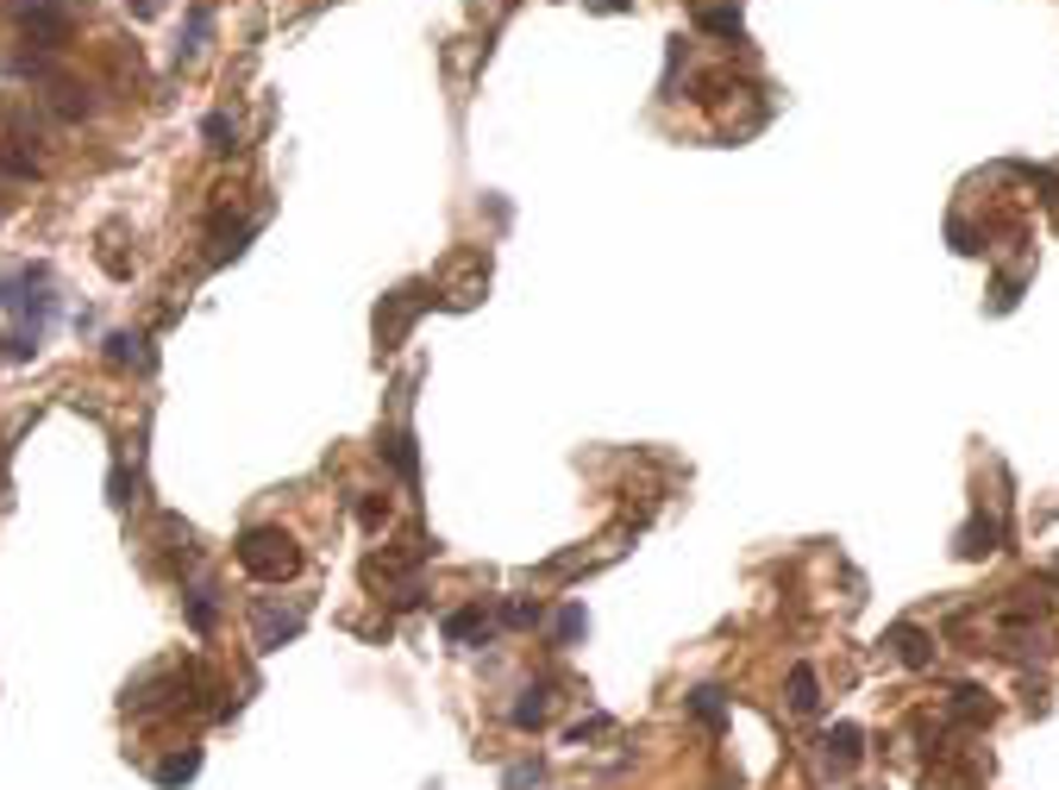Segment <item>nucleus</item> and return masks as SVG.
Listing matches in <instances>:
<instances>
[{
  "label": "nucleus",
  "mask_w": 1059,
  "mask_h": 790,
  "mask_svg": "<svg viewBox=\"0 0 1059 790\" xmlns=\"http://www.w3.org/2000/svg\"><path fill=\"white\" fill-rule=\"evenodd\" d=\"M239 564L252 571L257 584H289L302 571V546H295V534H282V527H245L239 534Z\"/></svg>",
  "instance_id": "obj_1"
},
{
  "label": "nucleus",
  "mask_w": 1059,
  "mask_h": 790,
  "mask_svg": "<svg viewBox=\"0 0 1059 790\" xmlns=\"http://www.w3.org/2000/svg\"><path fill=\"white\" fill-rule=\"evenodd\" d=\"M13 13H20V26H26V38L38 51H63L70 32H76V13L63 0H13Z\"/></svg>",
  "instance_id": "obj_2"
},
{
  "label": "nucleus",
  "mask_w": 1059,
  "mask_h": 790,
  "mask_svg": "<svg viewBox=\"0 0 1059 790\" xmlns=\"http://www.w3.org/2000/svg\"><path fill=\"white\" fill-rule=\"evenodd\" d=\"M107 364H113V370H151L157 352H151L145 332H107Z\"/></svg>",
  "instance_id": "obj_3"
},
{
  "label": "nucleus",
  "mask_w": 1059,
  "mask_h": 790,
  "mask_svg": "<svg viewBox=\"0 0 1059 790\" xmlns=\"http://www.w3.org/2000/svg\"><path fill=\"white\" fill-rule=\"evenodd\" d=\"M207 38H214V7H207V0H188V26H182V45H176V70L207 51Z\"/></svg>",
  "instance_id": "obj_4"
},
{
  "label": "nucleus",
  "mask_w": 1059,
  "mask_h": 790,
  "mask_svg": "<svg viewBox=\"0 0 1059 790\" xmlns=\"http://www.w3.org/2000/svg\"><path fill=\"white\" fill-rule=\"evenodd\" d=\"M414 295H389V307H377V339H382V352L389 345H402V332H407V320H414Z\"/></svg>",
  "instance_id": "obj_5"
},
{
  "label": "nucleus",
  "mask_w": 1059,
  "mask_h": 790,
  "mask_svg": "<svg viewBox=\"0 0 1059 790\" xmlns=\"http://www.w3.org/2000/svg\"><path fill=\"white\" fill-rule=\"evenodd\" d=\"M302 634V615L289 609V615H277V609H257V653H277L282 640H295Z\"/></svg>",
  "instance_id": "obj_6"
},
{
  "label": "nucleus",
  "mask_w": 1059,
  "mask_h": 790,
  "mask_svg": "<svg viewBox=\"0 0 1059 790\" xmlns=\"http://www.w3.org/2000/svg\"><path fill=\"white\" fill-rule=\"evenodd\" d=\"M546 715H552V696H546V684H533V690H521V703H514V728L521 734H533V728H546Z\"/></svg>",
  "instance_id": "obj_7"
},
{
  "label": "nucleus",
  "mask_w": 1059,
  "mask_h": 790,
  "mask_svg": "<svg viewBox=\"0 0 1059 790\" xmlns=\"http://www.w3.org/2000/svg\"><path fill=\"white\" fill-rule=\"evenodd\" d=\"M377 459H389V464H395V477H407V484L421 477V452H414V434H389V439L377 446Z\"/></svg>",
  "instance_id": "obj_8"
},
{
  "label": "nucleus",
  "mask_w": 1059,
  "mask_h": 790,
  "mask_svg": "<svg viewBox=\"0 0 1059 790\" xmlns=\"http://www.w3.org/2000/svg\"><path fill=\"white\" fill-rule=\"evenodd\" d=\"M195 771H202V753H195V746H188V753H170V759L157 765L151 778H157V785H163V790H176V785H188V778H195Z\"/></svg>",
  "instance_id": "obj_9"
},
{
  "label": "nucleus",
  "mask_w": 1059,
  "mask_h": 790,
  "mask_svg": "<svg viewBox=\"0 0 1059 790\" xmlns=\"http://www.w3.org/2000/svg\"><path fill=\"white\" fill-rule=\"evenodd\" d=\"M202 138H207V151H220V157L239 151V120H232V113H207V120H202Z\"/></svg>",
  "instance_id": "obj_10"
},
{
  "label": "nucleus",
  "mask_w": 1059,
  "mask_h": 790,
  "mask_svg": "<svg viewBox=\"0 0 1059 790\" xmlns=\"http://www.w3.org/2000/svg\"><path fill=\"white\" fill-rule=\"evenodd\" d=\"M696 26L715 32V38H733V45L746 38V26H740V13H733V7H703V13H696Z\"/></svg>",
  "instance_id": "obj_11"
},
{
  "label": "nucleus",
  "mask_w": 1059,
  "mask_h": 790,
  "mask_svg": "<svg viewBox=\"0 0 1059 790\" xmlns=\"http://www.w3.org/2000/svg\"><path fill=\"white\" fill-rule=\"evenodd\" d=\"M997 534H1003V527H997V521L984 514V521H972V527L959 534V552H965V559H978V552H997Z\"/></svg>",
  "instance_id": "obj_12"
},
{
  "label": "nucleus",
  "mask_w": 1059,
  "mask_h": 790,
  "mask_svg": "<svg viewBox=\"0 0 1059 790\" xmlns=\"http://www.w3.org/2000/svg\"><path fill=\"white\" fill-rule=\"evenodd\" d=\"M815 703H821V684H815V671H808V665H796V671H790V709H815Z\"/></svg>",
  "instance_id": "obj_13"
},
{
  "label": "nucleus",
  "mask_w": 1059,
  "mask_h": 790,
  "mask_svg": "<svg viewBox=\"0 0 1059 790\" xmlns=\"http://www.w3.org/2000/svg\"><path fill=\"white\" fill-rule=\"evenodd\" d=\"M890 640H897V653H903V665H915V671H922V665L934 659V653H928V634H915V628H897V634H890Z\"/></svg>",
  "instance_id": "obj_14"
},
{
  "label": "nucleus",
  "mask_w": 1059,
  "mask_h": 790,
  "mask_svg": "<svg viewBox=\"0 0 1059 790\" xmlns=\"http://www.w3.org/2000/svg\"><path fill=\"white\" fill-rule=\"evenodd\" d=\"M214 615H220L214 609V590H188V628L195 634H214Z\"/></svg>",
  "instance_id": "obj_15"
},
{
  "label": "nucleus",
  "mask_w": 1059,
  "mask_h": 790,
  "mask_svg": "<svg viewBox=\"0 0 1059 790\" xmlns=\"http://www.w3.org/2000/svg\"><path fill=\"white\" fill-rule=\"evenodd\" d=\"M477 634H489V628H483V609H452L446 615V640H477Z\"/></svg>",
  "instance_id": "obj_16"
},
{
  "label": "nucleus",
  "mask_w": 1059,
  "mask_h": 790,
  "mask_svg": "<svg viewBox=\"0 0 1059 790\" xmlns=\"http://www.w3.org/2000/svg\"><path fill=\"white\" fill-rule=\"evenodd\" d=\"M859 740H865L859 728H833V734H828V759L833 765H853L859 759Z\"/></svg>",
  "instance_id": "obj_17"
},
{
  "label": "nucleus",
  "mask_w": 1059,
  "mask_h": 790,
  "mask_svg": "<svg viewBox=\"0 0 1059 790\" xmlns=\"http://www.w3.org/2000/svg\"><path fill=\"white\" fill-rule=\"evenodd\" d=\"M583 628H589V615H583L577 603H571V609H564V615H558V621H552V640H558V646H571V640H577Z\"/></svg>",
  "instance_id": "obj_18"
},
{
  "label": "nucleus",
  "mask_w": 1059,
  "mask_h": 790,
  "mask_svg": "<svg viewBox=\"0 0 1059 790\" xmlns=\"http://www.w3.org/2000/svg\"><path fill=\"white\" fill-rule=\"evenodd\" d=\"M0 170H7V177H38V157L13 151V145H7V138H0Z\"/></svg>",
  "instance_id": "obj_19"
},
{
  "label": "nucleus",
  "mask_w": 1059,
  "mask_h": 790,
  "mask_svg": "<svg viewBox=\"0 0 1059 790\" xmlns=\"http://www.w3.org/2000/svg\"><path fill=\"white\" fill-rule=\"evenodd\" d=\"M502 621L508 628H533L539 621V603H502Z\"/></svg>",
  "instance_id": "obj_20"
},
{
  "label": "nucleus",
  "mask_w": 1059,
  "mask_h": 790,
  "mask_svg": "<svg viewBox=\"0 0 1059 790\" xmlns=\"http://www.w3.org/2000/svg\"><path fill=\"white\" fill-rule=\"evenodd\" d=\"M690 709L703 715V721H721V690H696V696H690Z\"/></svg>",
  "instance_id": "obj_21"
},
{
  "label": "nucleus",
  "mask_w": 1059,
  "mask_h": 790,
  "mask_svg": "<svg viewBox=\"0 0 1059 790\" xmlns=\"http://www.w3.org/2000/svg\"><path fill=\"white\" fill-rule=\"evenodd\" d=\"M357 514H364V527H382L389 521V502H357Z\"/></svg>",
  "instance_id": "obj_22"
},
{
  "label": "nucleus",
  "mask_w": 1059,
  "mask_h": 790,
  "mask_svg": "<svg viewBox=\"0 0 1059 790\" xmlns=\"http://www.w3.org/2000/svg\"><path fill=\"white\" fill-rule=\"evenodd\" d=\"M533 778H539V765H514V771H508V790H527Z\"/></svg>",
  "instance_id": "obj_23"
},
{
  "label": "nucleus",
  "mask_w": 1059,
  "mask_h": 790,
  "mask_svg": "<svg viewBox=\"0 0 1059 790\" xmlns=\"http://www.w3.org/2000/svg\"><path fill=\"white\" fill-rule=\"evenodd\" d=\"M589 7H596V13H628L633 0H589Z\"/></svg>",
  "instance_id": "obj_24"
}]
</instances>
